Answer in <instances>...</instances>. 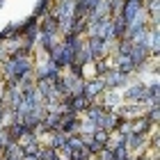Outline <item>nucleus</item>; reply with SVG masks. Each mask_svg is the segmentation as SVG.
I'll list each match as a JSON object with an SVG mask.
<instances>
[{
  "label": "nucleus",
  "mask_w": 160,
  "mask_h": 160,
  "mask_svg": "<svg viewBox=\"0 0 160 160\" xmlns=\"http://www.w3.org/2000/svg\"><path fill=\"white\" fill-rule=\"evenodd\" d=\"M101 78H103L105 89H114V92H119L121 87H126V85H128V80H130V76H126V73H119L117 69H110L108 73H103Z\"/></svg>",
  "instance_id": "nucleus-2"
},
{
  "label": "nucleus",
  "mask_w": 160,
  "mask_h": 160,
  "mask_svg": "<svg viewBox=\"0 0 160 160\" xmlns=\"http://www.w3.org/2000/svg\"><path fill=\"white\" fill-rule=\"evenodd\" d=\"M123 103H142L147 108V82H135L126 87V92H123Z\"/></svg>",
  "instance_id": "nucleus-1"
},
{
  "label": "nucleus",
  "mask_w": 160,
  "mask_h": 160,
  "mask_svg": "<svg viewBox=\"0 0 160 160\" xmlns=\"http://www.w3.org/2000/svg\"><path fill=\"white\" fill-rule=\"evenodd\" d=\"M2 41H5V37H2V32H0V43H2Z\"/></svg>",
  "instance_id": "nucleus-3"
}]
</instances>
